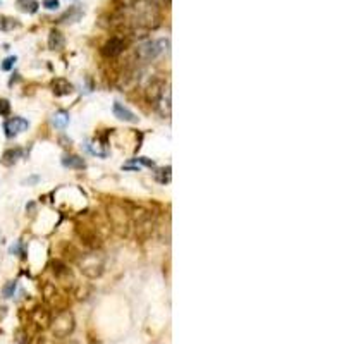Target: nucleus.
<instances>
[{"label": "nucleus", "instance_id": "obj_18", "mask_svg": "<svg viewBox=\"0 0 344 344\" xmlns=\"http://www.w3.org/2000/svg\"><path fill=\"white\" fill-rule=\"evenodd\" d=\"M123 169H129V171H140V165H123Z\"/></svg>", "mask_w": 344, "mask_h": 344}, {"label": "nucleus", "instance_id": "obj_2", "mask_svg": "<svg viewBox=\"0 0 344 344\" xmlns=\"http://www.w3.org/2000/svg\"><path fill=\"white\" fill-rule=\"evenodd\" d=\"M127 45V40L124 38V36H112L110 40H107L105 45L102 47V53L105 57H109V59H112V57H117L121 55V53L124 52V49H126Z\"/></svg>", "mask_w": 344, "mask_h": 344}, {"label": "nucleus", "instance_id": "obj_13", "mask_svg": "<svg viewBox=\"0 0 344 344\" xmlns=\"http://www.w3.org/2000/svg\"><path fill=\"white\" fill-rule=\"evenodd\" d=\"M16 288H18V282L16 281H9L7 284L4 286V289H2V295H4V298H12L16 293Z\"/></svg>", "mask_w": 344, "mask_h": 344}, {"label": "nucleus", "instance_id": "obj_9", "mask_svg": "<svg viewBox=\"0 0 344 344\" xmlns=\"http://www.w3.org/2000/svg\"><path fill=\"white\" fill-rule=\"evenodd\" d=\"M21 157H23L21 148H11V150H7L4 155H2V164H4V165H14Z\"/></svg>", "mask_w": 344, "mask_h": 344}, {"label": "nucleus", "instance_id": "obj_17", "mask_svg": "<svg viewBox=\"0 0 344 344\" xmlns=\"http://www.w3.org/2000/svg\"><path fill=\"white\" fill-rule=\"evenodd\" d=\"M136 162H141V164H145V165H148V167H155V164L151 160H147V158H136Z\"/></svg>", "mask_w": 344, "mask_h": 344}, {"label": "nucleus", "instance_id": "obj_1", "mask_svg": "<svg viewBox=\"0 0 344 344\" xmlns=\"http://www.w3.org/2000/svg\"><path fill=\"white\" fill-rule=\"evenodd\" d=\"M169 47V38H160V40H151V42H147L138 49V55L143 60H153L157 59L158 55L167 50Z\"/></svg>", "mask_w": 344, "mask_h": 344}, {"label": "nucleus", "instance_id": "obj_5", "mask_svg": "<svg viewBox=\"0 0 344 344\" xmlns=\"http://www.w3.org/2000/svg\"><path fill=\"white\" fill-rule=\"evenodd\" d=\"M52 88H53L55 97H64V95H69V93L73 92V84H71L67 79H64V77H57V79L52 81Z\"/></svg>", "mask_w": 344, "mask_h": 344}, {"label": "nucleus", "instance_id": "obj_4", "mask_svg": "<svg viewBox=\"0 0 344 344\" xmlns=\"http://www.w3.org/2000/svg\"><path fill=\"white\" fill-rule=\"evenodd\" d=\"M114 116L121 121H126V123H133V124L138 123V117L134 116L133 110H129L127 107H124L123 103H119V102L114 103Z\"/></svg>", "mask_w": 344, "mask_h": 344}, {"label": "nucleus", "instance_id": "obj_3", "mask_svg": "<svg viewBox=\"0 0 344 344\" xmlns=\"http://www.w3.org/2000/svg\"><path fill=\"white\" fill-rule=\"evenodd\" d=\"M29 126V123L23 117H11L4 123V131H5V136L7 138H14L18 136L19 133L26 131Z\"/></svg>", "mask_w": 344, "mask_h": 344}, {"label": "nucleus", "instance_id": "obj_16", "mask_svg": "<svg viewBox=\"0 0 344 344\" xmlns=\"http://www.w3.org/2000/svg\"><path fill=\"white\" fill-rule=\"evenodd\" d=\"M16 57H7V59L2 62V71H11L12 67H14V64H16Z\"/></svg>", "mask_w": 344, "mask_h": 344}, {"label": "nucleus", "instance_id": "obj_7", "mask_svg": "<svg viewBox=\"0 0 344 344\" xmlns=\"http://www.w3.org/2000/svg\"><path fill=\"white\" fill-rule=\"evenodd\" d=\"M64 47H66V38H64V35L59 31V29H52L49 35V49L50 50H62Z\"/></svg>", "mask_w": 344, "mask_h": 344}, {"label": "nucleus", "instance_id": "obj_14", "mask_svg": "<svg viewBox=\"0 0 344 344\" xmlns=\"http://www.w3.org/2000/svg\"><path fill=\"white\" fill-rule=\"evenodd\" d=\"M9 114H11V103H9V100L0 98V116L7 117Z\"/></svg>", "mask_w": 344, "mask_h": 344}, {"label": "nucleus", "instance_id": "obj_15", "mask_svg": "<svg viewBox=\"0 0 344 344\" xmlns=\"http://www.w3.org/2000/svg\"><path fill=\"white\" fill-rule=\"evenodd\" d=\"M60 5L59 0H43V7L49 9V11H57Z\"/></svg>", "mask_w": 344, "mask_h": 344}, {"label": "nucleus", "instance_id": "obj_11", "mask_svg": "<svg viewBox=\"0 0 344 344\" xmlns=\"http://www.w3.org/2000/svg\"><path fill=\"white\" fill-rule=\"evenodd\" d=\"M62 165L69 169H84V160L77 155H64Z\"/></svg>", "mask_w": 344, "mask_h": 344}, {"label": "nucleus", "instance_id": "obj_12", "mask_svg": "<svg viewBox=\"0 0 344 344\" xmlns=\"http://www.w3.org/2000/svg\"><path fill=\"white\" fill-rule=\"evenodd\" d=\"M67 124H69V114H67L66 110L55 112V116H53V126L59 127V129H64Z\"/></svg>", "mask_w": 344, "mask_h": 344}, {"label": "nucleus", "instance_id": "obj_8", "mask_svg": "<svg viewBox=\"0 0 344 344\" xmlns=\"http://www.w3.org/2000/svg\"><path fill=\"white\" fill-rule=\"evenodd\" d=\"M21 28V23L16 18H9V16H0V31H14V29Z\"/></svg>", "mask_w": 344, "mask_h": 344}, {"label": "nucleus", "instance_id": "obj_10", "mask_svg": "<svg viewBox=\"0 0 344 344\" xmlns=\"http://www.w3.org/2000/svg\"><path fill=\"white\" fill-rule=\"evenodd\" d=\"M16 5H18L19 11L26 12V14H35L40 7V4L36 2V0H18Z\"/></svg>", "mask_w": 344, "mask_h": 344}, {"label": "nucleus", "instance_id": "obj_6", "mask_svg": "<svg viewBox=\"0 0 344 344\" xmlns=\"http://www.w3.org/2000/svg\"><path fill=\"white\" fill-rule=\"evenodd\" d=\"M81 16H83V11H81L79 5H73V7H69L62 16H60L59 23H62V25H71V23L79 21Z\"/></svg>", "mask_w": 344, "mask_h": 344}]
</instances>
